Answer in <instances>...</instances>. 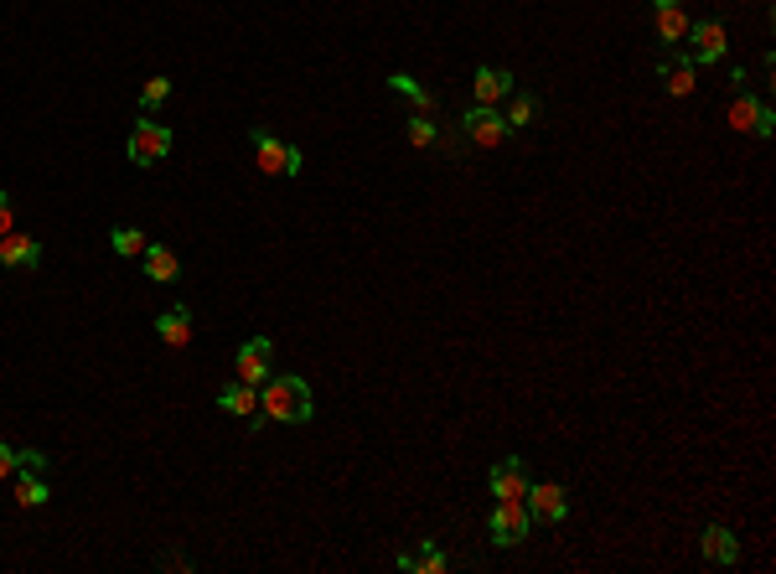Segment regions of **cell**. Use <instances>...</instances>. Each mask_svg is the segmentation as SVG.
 <instances>
[{"mask_svg": "<svg viewBox=\"0 0 776 574\" xmlns=\"http://www.w3.org/2000/svg\"><path fill=\"white\" fill-rule=\"evenodd\" d=\"M259 414L264 419H280V425H306V419L316 414L311 404V388L295 378V373H270L259 388Z\"/></svg>", "mask_w": 776, "mask_h": 574, "instance_id": "obj_1", "label": "cell"}, {"mask_svg": "<svg viewBox=\"0 0 776 574\" xmlns=\"http://www.w3.org/2000/svg\"><path fill=\"white\" fill-rule=\"evenodd\" d=\"M492 543L497 549H513V543H523L528 538V528H533V518H528V502L523 497H497V507H492Z\"/></svg>", "mask_w": 776, "mask_h": 574, "instance_id": "obj_2", "label": "cell"}, {"mask_svg": "<svg viewBox=\"0 0 776 574\" xmlns=\"http://www.w3.org/2000/svg\"><path fill=\"white\" fill-rule=\"evenodd\" d=\"M254 161H259L264 176H295V171H301V150L285 145L270 130H254Z\"/></svg>", "mask_w": 776, "mask_h": 574, "instance_id": "obj_3", "label": "cell"}, {"mask_svg": "<svg viewBox=\"0 0 776 574\" xmlns=\"http://www.w3.org/2000/svg\"><path fill=\"white\" fill-rule=\"evenodd\" d=\"M125 150H130L135 166H156V161L171 156V130L156 125V119H140V125L130 130V140H125Z\"/></svg>", "mask_w": 776, "mask_h": 574, "instance_id": "obj_4", "label": "cell"}, {"mask_svg": "<svg viewBox=\"0 0 776 574\" xmlns=\"http://www.w3.org/2000/svg\"><path fill=\"white\" fill-rule=\"evenodd\" d=\"M270 362H275V342L270 337H254V342H244L238 347V357H233V368H238V383H264L270 378Z\"/></svg>", "mask_w": 776, "mask_h": 574, "instance_id": "obj_5", "label": "cell"}, {"mask_svg": "<svg viewBox=\"0 0 776 574\" xmlns=\"http://www.w3.org/2000/svg\"><path fill=\"white\" fill-rule=\"evenodd\" d=\"M528 518L533 523H564V512H570V497H564V487H554V481H539V487H528Z\"/></svg>", "mask_w": 776, "mask_h": 574, "instance_id": "obj_6", "label": "cell"}, {"mask_svg": "<svg viewBox=\"0 0 776 574\" xmlns=\"http://www.w3.org/2000/svg\"><path fill=\"white\" fill-rule=\"evenodd\" d=\"M507 135H513V130H507V119H502L497 109L476 104V109L466 114V140H471V145H487V150H497Z\"/></svg>", "mask_w": 776, "mask_h": 574, "instance_id": "obj_7", "label": "cell"}, {"mask_svg": "<svg viewBox=\"0 0 776 574\" xmlns=\"http://www.w3.org/2000/svg\"><path fill=\"white\" fill-rule=\"evenodd\" d=\"M694 57H678V52H663L658 57V78H663V88H668V94L673 99H689L694 94Z\"/></svg>", "mask_w": 776, "mask_h": 574, "instance_id": "obj_8", "label": "cell"}, {"mask_svg": "<svg viewBox=\"0 0 776 574\" xmlns=\"http://www.w3.org/2000/svg\"><path fill=\"white\" fill-rule=\"evenodd\" d=\"M487 487H492V497H528V466L518 461V456H507V461H497L492 466V476H487Z\"/></svg>", "mask_w": 776, "mask_h": 574, "instance_id": "obj_9", "label": "cell"}, {"mask_svg": "<svg viewBox=\"0 0 776 574\" xmlns=\"http://www.w3.org/2000/svg\"><path fill=\"white\" fill-rule=\"evenodd\" d=\"M218 409H228V414H244V419H249V430L270 425V419L259 414V388H254V383H233V388H223V394H218Z\"/></svg>", "mask_w": 776, "mask_h": 574, "instance_id": "obj_10", "label": "cell"}, {"mask_svg": "<svg viewBox=\"0 0 776 574\" xmlns=\"http://www.w3.org/2000/svg\"><path fill=\"white\" fill-rule=\"evenodd\" d=\"M42 264V244L26 233H6L0 238V269H37Z\"/></svg>", "mask_w": 776, "mask_h": 574, "instance_id": "obj_11", "label": "cell"}, {"mask_svg": "<svg viewBox=\"0 0 776 574\" xmlns=\"http://www.w3.org/2000/svg\"><path fill=\"white\" fill-rule=\"evenodd\" d=\"M689 32H694V63H720V57H725V26L720 21H699V26H689Z\"/></svg>", "mask_w": 776, "mask_h": 574, "instance_id": "obj_12", "label": "cell"}, {"mask_svg": "<svg viewBox=\"0 0 776 574\" xmlns=\"http://www.w3.org/2000/svg\"><path fill=\"white\" fill-rule=\"evenodd\" d=\"M730 125H735V130H751V135L766 140L771 125H776V114H771L766 104H756V99H735V104H730Z\"/></svg>", "mask_w": 776, "mask_h": 574, "instance_id": "obj_13", "label": "cell"}, {"mask_svg": "<svg viewBox=\"0 0 776 574\" xmlns=\"http://www.w3.org/2000/svg\"><path fill=\"white\" fill-rule=\"evenodd\" d=\"M156 331H161V342H166L171 352H182V347L192 342V311H187V306H166V311L156 316Z\"/></svg>", "mask_w": 776, "mask_h": 574, "instance_id": "obj_14", "label": "cell"}, {"mask_svg": "<svg viewBox=\"0 0 776 574\" xmlns=\"http://www.w3.org/2000/svg\"><path fill=\"white\" fill-rule=\"evenodd\" d=\"M471 88H476V104L497 109V104H502L507 94H513V73H502V68H476Z\"/></svg>", "mask_w": 776, "mask_h": 574, "instance_id": "obj_15", "label": "cell"}, {"mask_svg": "<svg viewBox=\"0 0 776 574\" xmlns=\"http://www.w3.org/2000/svg\"><path fill=\"white\" fill-rule=\"evenodd\" d=\"M704 559L709 564H720V569H730L735 559H740V543H735V533L730 528H704Z\"/></svg>", "mask_w": 776, "mask_h": 574, "instance_id": "obj_16", "label": "cell"}, {"mask_svg": "<svg viewBox=\"0 0 776 574\" xmlns=\"http://www.w3.org/2000/svg\"><path fill=\"white\" fill-rule=\"evenodd\" d=\"M140 264H145V275H151L156 285H171L176 275H182V259H176L171 249H161V244H151L140 254Z\"/></svg>", "mask_w": 776, "mask_h": 574, "instance_id": "obj_17", "label": "cell"}, {"mask_svg": "<svg viewBox=\"0 0 776 574\" xmlns=\"http://www.w3.org/2000/svg\"><path fill=\"white\" fill-rule=\"evenodd\" d=\"M658 37H663V42H683V37H689V16H683V0H668V6H658Z\"/></svg>", "mask_w": 776, "mask_h": 574, "instance_id": "obj_18", "label": "cell"}, {"mask_svg": "<svg viewBox=\"0 0 776 574\" xmlns=\"http://www.w3.org/2000/svg\"><path fill=\"white\" fill-rule=\"evenodd\" d=\"M388 88H394V94H404V99H414V109H420V114L435 109V94H430L420 78H409V73H388Z\"/></svg>", "mask_w": 776, "mask_h": 574, "instance_id": "obj_19", "label": "cell"}, {"mask_svg": "<svg viewBox=\"0 0 776 574\" xmlns=\"http://www.w3.org/2000/svg\"><path fill=\"white\" fill-rule=\"evenodd\" d=\"M109 244H114V254H119V259H140L145 249H151V238H145L140 228H125V223H119V228L109 233Z\"/></svg>", "mask_w": 776, "mask_h": 574, "instance_id": "obj_20", "label": "cell"}, {"mask_svg": "<svg viewBox=\"0 0 776 574\" xmlns=\"http://www.w3.org/2000/svg\"><path fill=\"white\" fill-rule=\"evenodd\" d=\"M533 114H539V99H533V94H518V88H513V94H507V130H523V125H533Z\"/></svg>", "mask_w": 776, "mask_h": 574, "instance_id": "obj_21", "label": "cell"}, {"mask_svg": "<svg viewBox=\"0 0 776 574\" xmlns=\"http://www.w3.org/2000/svg\"><path fill=\"white\" fill-rule=\"evenodd\" d=\"M16 502L21 507H42L47 502V481L37 471H16Z\"/></svg>", "mask_w": 776, "mask_h": 574, "instance_id": "obj_22", "label": "cell"}, {"mask_svg": "<svg viewBox=\"0 0 776 574\" xmlns=\"http://www.w3.org/2000/svg\"><path fill=\"white\" fill-rule=\"evenodd\" d=\"M404 135H409L414 150H435V145H440V130H435V119H430V114H414L409 125H404Z\"/></svg>", "mask_w": 776, "mask_h": 574, "instance_id": "obj_23", "label": "cell"}, {"mask_svg": "<svg viewBox=\"0 0 776 574\" xmlns=\"http://www.w3.org/2000/svg\"><path fill=\"white\" fill-rule=\"evenodd\" d=\"M409 569H414V574H445V569H451V559H445L435 543H420V554H414Z\"/></svg>", "mask_w": 776, "mask_h": 574, "instance_id": "obj_24", "label": "cell"}, {"mask_svg": "<svg viewBox=\"0 0 776 574\" xmlns=\"http://www.w3.org/2000/svg\"><path fill=\"white\" fill-rule=\"evenodd\" d=\"M171 99V78H145V88H140V109L151 114V109H161Z\"/></svg>", "mask_w": 776, "mask_h": 574, "instance_id": "obj_25", "label": "cell"}, {"mask_svg": "<svg viewBox=\"0 0 776 574\" xmlns=\"http://www.w3.org/2000/svg\"><path fill=\"white\" fill-rule=\"evenodd\" d=\"M47 466H52V456H47V450H16V471H37V476H47Z\"/></svg>", "mask_w": 776, "mask_h": 574, "instance_id": "obj_26", "label": "cell"}, {"mask_svg": "<svg viewBox=\"0 0 776 574\" xmlns=\"http://www.w3.org/2000/svg\"><path fill=\"white\" fill-rule=\"evenodd\" d=\"M11 476H16V450L0 445V481H11Z\"/></svg>", "mask_w": 776, "mask_h": 574, "instance_id": "obj_27", "label": "cell"}, {"mask_svg": "<svg viewBox=\"0 0 776 574\" xmlns=\"http://www.w3.org/2000/svg\"><path fill=\"white\" fill-rule=\"evenodd\" d=\"M6 233H11V197L0 192V238H6Z\"/></svg>", "mask_w": 776, "mask_h": 574, "instance_id": "obj_28", "label": "cell"}]
</instances>
